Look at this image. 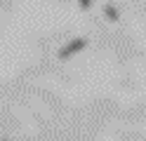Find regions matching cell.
<instances>
[{
	"instance_id": "obj_1",
	"label": "cell",
	"mask_w": 146,
	"mask_h": 141,
	"mask_svg": "<svg viewBox=\"0 0 146 141\" xmlns=\"http://www.w3.org/2000/svg\"><path fill=\"white\" fill-rule=\"evenodd\" d=\"M85 45H87L85 38H76V40H71L68 45H64L61 50H59V59H71V56L76 54V52H80Z\"/></svg>"
},
{
	"instance_id": "obj_2",
	"label": "cell",
	"mask_w": 146,
	"mask_h": 141,
	"mask_svg": "<svg viewBox=\"0 0 146 141\" xmlns=\"http://www.w3.org/2000/svg\"><path fill=\"white\" fill-rule=\"evenodd\" d=\"M104 14H106V19L108 21H118V9H115V5H104Z\"/></svg>"
},
{
	"instance_id": "obj_3",
	"label": "cell",
	"mask_w": 146,
	"mask_h": 141,
	"mask_svg": "<svg viewBox=\"0 0 146 141\" xmlns=\"http://www.w3.org/2000/svg\"><path fill=\"white\" fill-rule=\"evenodd\" d=\"M78 5H80V9H90L92 7V0H78Z\"/></svg>"
}]
</instances>
